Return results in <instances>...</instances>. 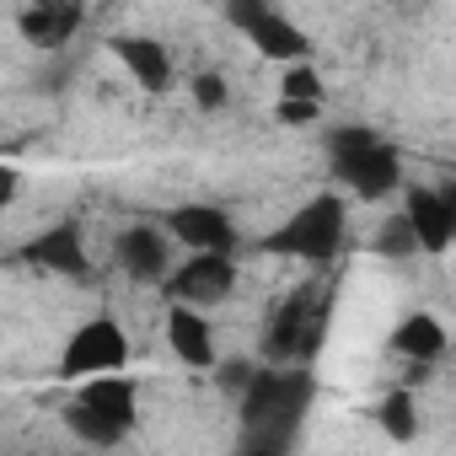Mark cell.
Segmentation results:
<instances>
[{"mask_svg": "<svg viewBox=\"0 0 456 456\" xmlns=\"http://www.w3.org/2000/svg\"><path fill=\"white\" fill-rule=\"evenodd\" d=\"M312 397H317V381L301 365L253 370V381L242 387V445L248 451H290Z\"/></svg>", "mask_w": 456, "mask_h": 456, "instance_id": "1", "label": "cell"}, {"mask_svg": "<svg viewBox=\"0 0 456 456\" xmlns=\"http://www.w3.org/2000/svg\"><path fill=\"white\" fill-rule=\"evenodd\" d=\"M328 172L344 193H360V199H387L403 188V151L365 129V124H344L328 134Z\"/></svg>", "mask_w": 456, "mask_h": 456, "instance_id": "2", "label": "cell"}, {"mask_svg": "<svg viewBox=\"0 0 456 456\" xmlns=\"http://www.w3.org/2000/svg\"><path fill=\"white\" fill-rule=\"evenodd\" d=\"M140 419V381L124 376V370H102V376H86L81 392L70 397L65 408V429L86 445H124V435L134 429Z\"/></svg>", "mask_w": 456, "mask_h": 456, "instance_id": "3", "label": "cell"}, {"mask_svg": "<svg viewBox=\"0 0 456 456\" xmlns=\"http://www.w3.org/2000/svg\"><path fill=\"white\" fill-rule=\"evenodd\" d=\"M349 242V209H344V193L338 188H322L317 199H306L285 225L264 237L269 253L280 258H301V264H333Z\"/></svg>", "mask_w": 456, "mask_h": 456, "instance_id": "4", "label": "cell"}, {"mask_svg": "<svg viewBox=\"0 0 456 456\" xmlns=\"http://www.w3.org/2000/svg\"><path fill=\"white\" fill-rule=\"evenodd\" d=\"M328 338V290L322 285H296L274 301L264 322V360L269 365H306Z\"/></svg>", "mask_w": 456, "mask_h": 456, "instance_id": "5", "label": "cell"}, {"mask_svg": "<svg viewBox=\"0 0 456 456\" xmlns=\"http://www.w3.org/2000/svg\"><path fill=\"white\" fill-rule=\"evenodd\" d=\"M129 365V333L118 328V317H86L81 328H70L65 349H60V376L65 381H86L102 370H124Z\"/></svg>", "mask_w": 456, "mask_h": 456, "instance_id": "6", "label": "cell"}, {"mask_svg": "<svg viewBox=\"0 0 456 456\" xmlns=\"http://www.w3.org/2000/svg\"><path fill=\"white\" fill-rule=\"evenodd\" d=\"M161 290H167V301H188V306L209 312L237 296V258L232 253H188L183 264H172Z\"/></svg>", "mask_w": 456, "mask_h": 456, "instance_id": "7", "label": "cell"}, {"mask_svg": "<svg viewBox=\"0 0 456 456\" xmlns=\"http://www.w3.org/2000/svg\"><path fill=\"white\" fill-rule=\"evenodd\" d=\"M403 215L413 220L424 253H445L456 242V177H445V183H408L403 188Z\"/></svg>", "mask_w": 456, "mask_h": 456, "instance_id": "8", "label": "cell"}, {"mask_svg": "<svg viewBox=\"0 0 456 456\" xmlns=\"http://www.w3.org/2000/svg\"><path fill=\"white\" fill-rule=\"evenodd\" d=\"M167 232L183 253H237L242 232H237V220L232 209H220V204H204V199H188L167 215Z\"/></svg>", "mask_w": 456, "mask_h": 456, "instance_id": "9", "label": "cell"}, {"mask_svg": "<svg viewBox=\"0 0 456 456\" xmlns=\"http://www.w3.org/2000/svg\"><path fill=\"white\" fill-rule=\"evenodd\" d=\"M172 232L167 225H151V220H134L113 237V264L134 280V285H161L172 274Z\"/></svg>", "mask_w": 456, "mask_h": 456, "instance_id": "10", "label": "cell"}, {"mask_svg": "<svg viewBox=\"0 0 456 456\" xmlns=\"http://www.w3.org/2000/svg\"><path fill=\"white\" fill-rule=\"evenodd\" d=\"M17 264L38 269V274H60V280H92V258H86V242H81V225L60 220L49 232H38L33 242H22Z\"/></svg>", "mask_w": 456, "mask_h": 456, "instance_id": "11", "label": "cell"}, {"mask_svg": "<svg viewBox=\"0 0 456 456\" xmlns=\"http://www.w3.org/2000/svg\"><path fill=\"white\" fill-rule=\"evenodd\" d=\"M108 49H113V60L129 70V81H134L140 92H151V97L172 92L177 70H172V49H167L161 38H145V33H118Z\"/></svg>", "mask_w": 456, "mask_h": 456, "instance_id": "12", "label": "cell"}, {"mask_svg": "<svg viewBox=\"0 0 456 456\" xmlns=\"http://www.w3.org/2000/svg\"><path fill=\"white\" fill-rule=\"evenodd\" d=\"M161 333L172 344V354L193 370H209L215 365V328L204 317V306H188V301H167V317H161Z\"/></svg>", "mask_w": 456, "mask_h": 456, "instance_id": "13", "label": "cell"}, {"mask_svg": "<svg viewBox=\"0 0 456 456\" xmlns=\"http://www.w3.org/2000/svg\"><path fill=\"white\" fill-rule=\"evenodd\" d=\"M445 349H451V328H445L435 312H408V317L392 328V354L408 360V365H419V370L440 365Z\"/></svg>", "mask_w": 456, "mask_h": 456, "instance_id": "14", "label": "cell"}, {"mask_svg": "<svg viewBox=\"0 0 456 456\" xmlns=\"http://www.w3.org/2000/svg\"><path fill=\"white\" fill-rule=\"evenodd\" d=\"M242 33H248V44H253L264 60H274V65H296V60H312V38H306V33H301V28H296V22H290L280 6H269L264 17H253Z\"/></svg>", "mask_w": 456, "mask_h": 456, "instance_id": "15", "label": "cell"}, {"mask_svg": "<svg viewBox=\"0 0 456 456\" xmlns=\"http://www.w3.org/2000/svg\"><path fill=\"white\" fill-rule=\"evenodd\" d=\"M81 22H86V17H76V12H54V6H38V0H33V6L17 17V33H22L33 49L60 54V49L81 33Z\"/></svg>", "mask_w": 456, "mask_h": 456, "instance_id": "16", "label": "cell"}, {"mask_svg": "<svg viewBox=\"0 0 456 456\" xmlns=\"http://www.w3.org/2000/svg\"><path fill=\"white\" fill-rule=\"evenodd\" d=\"M370 248H376L381 258H392V264H403V258L424 253V248H419V232H413V220H408L403 209H397L392 220H381V225H376V242H370Z\"/></svg>", "mask_w": 456, "mask_h": 456, "instance_id": "17", "label": "cell"}, {"mask_svg": "<svg viewBox=\"0 0 456 456\" xmlns=\"http://www.w3.org/2000/svg\"><path fill=\"white\" fill-rule=\"evenodd\" d=\"M376 424L387 429V440H413L419 435V413H413V392H387L376 403Z\"/></svg>", "mask_w": 456, "mask_h": 456, "instance_id": "18", "label": "cell"}, {"mask_svg": "<svg viewBox=\"0 0 456 456\" xmlns=\"http://www.w3.org/2000/svg\"><path fill=\"white\" fill-rule=\"evenodd\" d=\"M188 92H193V108H199V113H220L225 102H232V86H225L220 70H193Z\"/></svg>", "mask_w": 456, "mask_h": 456, "instance_id": "19", "label": "cell"}, {"mask_svg": "<svg viewBox=\"0 0 456 456\" xmlns=\"http://www.w3.org/2000/svg\"><path fill=\"white\" fill-rule=\"evenodd\" d=\"M280 97H312V102H322V76L312 70V60H296V65L280 70Z\"/></svg>", "mask_w": 456, "mask_h": 456, "instance_id": "20", "label": "cell"}, {"mask_svg": "<svg viewBox=\"0 0 456 456\" xmlns=\"http://www.w3.org/2000/svg\"><path fill=\"white\" fill-rule=\"evenodd\" d=\"M317 113H322V102H312V97H280L274 102V118L285 129H306V124H317Z\"/></svg>", "mask_w": 456, "mask_h": 456, "instance_id": "21", "label": "cell"}, {"mask_svg": "<svg viewBox=\"0 0 456 456\" xmlns=\"http://www.w3.org/2000/svg\"><path fill=\"white\" fill-rule=\"evenodd\" d=\"M274 6V0H225V22H232V28H248L253 17H264Z\"/></svg>", "mask_w": 456, "mask_h": 456, "instance_id": "22", "label": "cell"}, {"mask_svg": "<svg viewBox=\"0 0 456 456\" xmlns=\"http://www.w3.org/2000/svg\"><path fill=\"white\" fill-rule=\"evenodd\" d=\"M17 183H22V172H17V161H6L0 167V204H17Z\"/></svg>", "mask_w": 456, "mask_h": 456, "instance_id": "23", "label": "cell"}]
</instances>
